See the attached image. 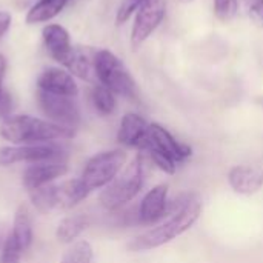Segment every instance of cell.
Segmentation results:
<instances>
[{
  "mask_svg": "<svg viewBox=\"0 0 263 263\" xmlns=\"http://www.w3.org/2000/svg\"><path fill=\"white\" fill-rule=\"evenodd\" d=\"M42 40L49 57L62 68H66L76 49L72 46L69 31L60 23H46L42 28Z\"/></svg>",
  "mask_w": 263,
  "mask_h": 263,
  "instance_id": "cell-9",
  "label": "cell"
},
{
  "mask_svg": "<svg viewBox=\"0 0 263 263\" xmlns=\"http://www.w3.org/2000/svg\"><path fill=\"white\" fill-rule=\"evenodd\" d=\"M228 183L240 196L257 194L263 188V170L254 165H236L228 173Z\"/></svg>",
  "mask_w": 263,
  "mask_h": 263,
  "instance_id": "cell-14",
  "label": "cell"
},
{
  "mask_svg": "<svg viewBox=\"0 0 263 263\" xmlns=\"http://www.w3.org/2000/svg\"><path fill=\"white\" fill-rule=\"evenodd\" d=\"M94 74L100 85L111 89L116 96L136 99L137 85L125 63L109 49H97L92 57Z\"/></svg>",
  "mask_w": 263,
  "mask_h": 263,
  "instance_id": "cell-4",
  "label": "cell"
},
{
  "mask_svg": "<svg viewBox=\"0 0 263 263\" xmlns=\"http://www.w3.org/2000/svg\"><path fill=\"white\" fill-rule=\"evenodd\" d=\"M91 103L100 116H111L117 108V96L106 86L97 83L91 89Z\"/></svg>",
  "mask_w": 263,
  "mask_h": 263,
  "instance_id": "cell-22",
  "label": "cell"
},
{
  "mask_svg": "<svg viewBox=\"0 0 263 263\" xmlns=\"http://www.w3.org/2000/svg\"><path fill=\"white\" fill-rule=\"evenodd\" d=\"M71 0H37L25 15V23L32 26V25H40V23H49L55 17H59L65 8L69 5Z\"/></svg>",
  "mask_w": 263,
  "mask_h": 263,
  "instance_id": "cell-16",
  "label": "cell"
},
{
  "mask_svg": "<svg viewBox=\"0 0 263 263\" xmlns=\"http://www.w3.org/2000/svg\"><path fill=\"white\" fill-rule=\"evenodd\" d=\"M142 151H146L149 154L151 160L154 162V165L160 171H163L165 174H174L177 171V163L171 157H168L165 153H162V151H159V149H156L153 146H146Z\"/></svg>",
  "mask_w": 263,
  "mask_h": 263,
  "instance_id": "cell-26",
  "label": "cell"
},
{
  "mask_svg": "<svg viewBox=\"0 0 263 263\" xmlns=\"http://www.w3.org/2000/svg\"><path fill=\"white\" fill-rule=\"evenodd\" d=\"M22 254H23V251L20 250V247L17 245V242L9 234L6 237V240H5V245H3L2 263H20Z\"/></svg>",
  "mask_w": 263,
  "mask_h": 263,
  "instance_id": "cell-28",
  "label": "cell"
},
{
  "mask_svg": "<svg viewBox=\"0 0 263 263\" xmlns=\"http://www.w3.org/2000/svg\"><path fill=\"white\" fill-rule=\"evenodd\" d=\"M92 57H94V54L89 57L88 52H85L83 49L76 48L74 49V54H72V59H71V62L68 63V66L65 69H68L76 79L91 82L92 77H96Z\"/></svg>",
  "mask_w": 263,
  "mask_h": 263,
  "instance_id": "cell-20",
  "label": "cell"
},
{
  "mask_svg": "<svg viewBox=\"0 0 263 263\" xmlns=\"http://www.w3.org/2000/svg\"><path fill=\"white\" fill-rule=\"evenodd\" d=\"M37 89L63 97L76 99L79 96V85L76 77L62 66H48L37 77Z\"/></svg>",
  "mask_w": 263,
  "mask_h": 263,
  "instance_id": "cell-11",
  "label": "cell"
},
{
  "mask_svg": "<svg viewBox=\"0 0 263 263\" xmlns=\"http://www.w3.org/2000/svg\"><path fill=\"white\" fill-rule=\"evenodd\" d=\"M68 154L57 143L40 145H11L0 148V166H11L15 163H39L51 160H66Z\"/></svg>",
  "mask_w": 263,
  "mask_h": 263,
  "instance_id": "cell-6",
  "label": "cell"
},
{
  "mask_svg": "<svg viewBox=\"0 0 263 263\" xmlns=\"http://www.w3.org/2000/svg\"><path fill=\"white\" fill-rule=\"evenodd\" d=\"M6 69H8V60L5 54L0 52V119H6L8 116H11L14 108L12 96L9 94L8 89H5Z\"/></svg>",
  "mask_w": 263,
  "mask_h": 263,
  "instance_id": "cell-24",
  "label": "cell"
},
{
  "mask_svg": "<svg viewBox=\"0 0 263 263\" xmlns=\"http://www.w3.org/2000/svg\"><path fill=\"white\" fill-rule=\"evenodd\" d=\"M12 236V239L17 242V245L20 247V250L25 253L34 239V233H32V222H31V214L26 205H20L15 210L14 214V222H12V230L9 233Z\"/></svg>",
  "mask_w": 263,
  "mask_h": 263,
  "instance_id": "cell-19",
  "label": "cell"
},
{
  "mask_svg": "<svg viewBox=\"0 0 263 263\" xmlns=\"http://www.w3.org/2000/svg\"><path fill=\"white\" fill-rule=\"evenodd\" d=\"M146 146H153L162 153H165L168 157H171L176 163H180L193 156V148L186 143L179 142L165 126L160 123H149L148 128V137L143 143L142 149Z\"/></svg>",
  "mask_w": 263,
  "mask_h": 263,
  "instance_id": "cell-10",
  "label": "cell"
},
{
  "mask_svg": "<svg viewBox=\"0 0 263 263\" xmlns=\"http://www.w3.org/2000/svg\"><path fill=\"white\" fill-rule=\"evenodd\" d=\"M68 173V160H51L39 162L26 166L22 176V183L26 191L37 190L40 186L49 185L54 180L63 177Z\"/></svg>",
  "mask_w": 263,
  "mask_h": 263,
  "instance_id": "cell-12",
  "label": "cell"
},
{
  "mask_svg": "<svg viewBox=\"0 0 263 263\" xmlns=\"http://www.w3.org/2000/svg\"><path fill=\"white\" fill-rule=\"evenodd\" d=\"M182 3H190V2H193V0H180Z\"/></svg>",
  "mask_w": 263,
  "mask_h": 263,
  "instance_id": "cell-31",
  "label": "cell"
},
{
  "mask_svg": "<svg viewBox=\"0 0 263 263\" xmlns=\"http://www.w3.org/2000/svg\"><path fill=\"white\" fill-rule=\"evenodd\" d=\"M126 159L128 156L123 149H108L97 153L86 162L80 180L89 193L103 190L125 168Z\"/></svg>",
  "mask_w": 263,
  "mask_h": 263,
  "instance_id": "cell-5",
  "label": "cell"
},
{
  "mask_svg": "<svg viewBox=\"0 0 263 263\" xmlns=\"http://www.w3.org/2000/svg\"><path fill=\"white\" fill-rule=\"evenodd\" d=\"M89 227V217L85 214H71L62 219L55 228V239L60 243L71 245L74 243L83 231Z\"/></svg>",
  "mask_w": 263,
  "mask_h": 263,
  "instance_id": "cell-18",
  "label": "cell"
},
{
  "mask_svg": "<svg viewBox=\"0 0 263 263\" xmlns=\"http://www.w3.org/2000/svg\"><path fill=\"white\" fill-rule=\"evenodd\" d=\"M35 100L46 120L76 131V128L79 126L82 120L80 106L76 99L54 96V94L37 89Z\"/></svg>",
  "mask_w": 263,
  "mask_h": 263,
  "instance_id": "cell-7",
  "label": "cell"
},
{
  "mask_svg": "<svg viewBox=\"0 0 263 263\" xmlns=\"http://www.w3.org/2000/svg\"><path fill=\"white\" fill-rule=\"evenodd\" d=\"M76 131L29 114H11L0 122V137L11 145H40L66 140Z\"/></svg>",
  "mask_w": 263,
  "mask_h": 263,
  "instance_id": "cell-1",
  "label": "cell"
},
{
  "mask_svg": "<svg viewBox=\"0 0 263 263\" xmlns=\"http://www.w3.org/2000/svg\"><path fill=\"white\" fill-rule=\"evenodd\" d=\"M145 185L143 154H137L119 176L99 194V202L106 211H117L134 200Z\"/></svg>",
  "mask_w": 263,
  "mask_h": 263,
  "instance_id": "cell-3",
  "label": "cell"
},
{
  "mask_svg": "<svg viewBox=\"0 0 263 263\" xmlns=\"http://www.w3.org/2000/svg\"><path fill=\"white\" fill-rule=\"evenodd\" d=\"M166 15V0H148L134 14L131 28V46L140 48L160 26Z\"/></svg>",
  "mask_w": 263,
  "mask_h": 263,
  "instance_id": "cell-8",
  "label": "cell"
},
{
  "mask_svg": "<svg viewBox=\"0 0 263 263\" xmlns=\"http://www.w3.org/2000/svg\"><path fill=\"white\" fill-rule=\"evenodd\" d=\"M202 214V203L197 197L188 196L182 206L170 213V217L160 225L145 231L137 236L131 243V251H149L159 247H163L174 239L180 237L186 231H190Z\"/></svg>",
  "mask_w": 263,
  "mask_h": 263,
  "instance_id": "cell-2",
  "label": "cell"
},
{
  "mask_svg": "<svg viewBox=\"0 0 263 263\" xmlns=\"http://www.w3.org/2000/svg\"><path fill=\"white\" fill-rule=\"evenodd\" d=\"M213 11L217 20L227 23L236 17L239 11V0H214Z\"/></svg>",
  "mask_w": 263,
  "mask_h": 263,
  "instance_id": "cell-25",
  "label": "cell"
},
{
  "mask_svg": "<svg viewBox=\"0 0 263 263\" xmlns=\"http://www.w3.org/2000/svg\"><path fill=\"white\" fill-rule=\"evenodd\" d=\"M28 194H29V200H31L32 206L39 213L46 214V213L57 210V194H55V185L54 183H49V185L40 186L37 190L28 191Z\"/></svg>",
  "mask_w": 263,
  "mask_h": 263,
  "instance_id": "cell-21",
  "label": "cell"
},
{
  "mask_svg": "<svg viewBox=\"0 0 263 263\" xmlns=\"http://www.w3.org/2000/svg\"><path fill=\"white\" fill-rule=\"evenodd\" d=\"M94 250L91 243L85 239L71 243L62 254L60 263H92Z\"/></svg>",
  "mask_w": 263,
  "mask_h": 263,
  "instance_id": "cell-23",
  "label": "cell"
},
{
  "mask_svg": "<svg viewBox=\"0 0 263 263\" xmlns=\"http://www.w3.org/2000/svg\"><path fill=\"white\" fill-rule=\"evenodd\" d=\"M168 185L153 186L142 199L139 206V220L143 225H153L168 214Z\"/></svg>",
  "mask_w": 263,
  "mask_h": 263,
  "instance_id": "cell-13",
  "label": "cell"
},
{
  "mask_svg": "<svg viewBox=\"0 0 263 263\" xmlns=\"http://www.w3.org/2000/svg\"><path fill=\"white\" fill-rule=\"evenodd\" d=\"M55 194H57V210L66 211V210H72L82 200H85L89 196V191L85 188L83 182L79 177L55 185Z\"/></svg>",
  "mask_w": 263,
  "mask_h": 263,
  "instance_id": "cell-17",
  "label": "cell"
},
{
  "mask_svg": "<svg viewBox=\"0 0 263 263\" xmlns=\"http://www.w3.org/2000/svg\"><path fill=\"white\" fill-rule=\"evenodd\" d=\"M247 11L251 18L263 22V0H247Z\"/></svg>",
  "mask_w": 263,
  "mask_h": 263,
  "instance_id": "cell-29",
  "label": "cell"
},
{
  "mask_svg": "<svg viewBox=\"0 0 263 263\" xmlns=\"http://www.w3.org/2000/svg\"><path fill=\"white\" fill-rule=\"evenodd\" d=\"M12 25V14L6 9H0V40L8 34Z\"/></svg>",
  "mask_w": 263,
  "mask_h": 263,
  "instance_id": "cell-30",
  "label": "cell"
},
{
  "mask_svg": "<svg viewBox=\"0 0 263 263\" xmlns=\"http://www.w3.org/2000/svg\"><path fill=\"white\" fill-rule=\"evenodd\" d=\"M148 0H123L122 5L119 6L117 12H116V23L117 25H123L126 23L136 12L137 9L145 5Z\"/></svg>",
  "mask_w": 263,
  "mask_h": 263,
  "instance_id": "cell-27",
  "label": "cell"
},
{
  "mask_svg": "<svg viewBox=\"0 0 263 263\" xmlns=\"http://www.w3.org/2000/svg\"><path fill=\"white\" fill-rule=\"evenodd\" d=\"M149 123L137 112H126L119 125L117 142L126 148L142 149L148 137Z\"/></svg>",
  "mask_w": 263,
  "mask_h": 263,
  "instance_id": "cell-15",
  "label": "cell"
}]
</instances>
